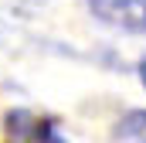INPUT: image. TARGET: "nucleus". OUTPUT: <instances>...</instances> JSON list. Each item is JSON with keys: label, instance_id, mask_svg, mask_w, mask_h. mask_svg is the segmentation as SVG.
Masks as SVG:
<instances>
[{"label": "nucleus", "instance_id": "obj_1", "mask_svg": "<svg viewBox=\"0 0 146 143\" xmlns=\"http://www.w3.org/2000/svg\"><path fill=\"white\" fill-rule=\"evenodd\" d=\"M88 14L122 34H146V0H88Z\"/></svg>", "mask_w": 146, "mask_h": 143}, {"label": "nucleus", "instance_id": "obj_2", "mask_svg": "<svg viewBox=\"0 0 146 143\" xmlns=\"http://www.w3.org/2000/svg\"><path fill=\"white\" fill-rule=\"evenodd\" d=\"M139 82H143V89H146V55L139 58Z\"/></svg>", "mask_w": 146, "mask_h": 143}]
</instances>
